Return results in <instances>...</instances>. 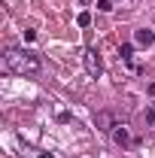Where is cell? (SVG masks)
I'll use <instances>...</instances> for the list:
<instances>
[{
	"label": "cell",
	"instance_id": "1",
	"mask_svg": "<svg viewBox=\"0 0 155 158\" xmlns=\"http://www.w3.org/2000/svg\"><path fill=\"white\" fill-rule=\"evenodd\" d=\"M3 64H6V70H12L19 76H34V73H40V58L34 52H24V49H6Z\"/></svg>",
	"mask_w": 155,
	"mask_h": 158
},
{
	"label": "cell",
	"instance_id": "2",
	"mask_svg": "<svg viewBox=\"0 0 155 158\" xmlns=\"http://www.w3.org/2000/svg\"><path fill=\"white\" fill-rule=\"evenodd\" d=\"M94 125L100 128V131H113V128H116V116H113L110 110H100V113L94 116Z\"/></svg>",
	"mask_w": 155,
	"mask_h": 158
},
{
	"label": "cell",
	"instance_id": "3",
	"mask_svg": "<svg viewBox=\"0 0 155 158\" xmlns=\"http://www.w3.org/2000/svg\"><path fill=\"white\" fill-rule=\"evenodd\" d=\"M85 67H88L91 76H100V55L94 49H85Z\"/></svg>",
	"mask_w": 155,
	"mask_h": 158
},
{
	"label": "cell",
	"instance_id": "4",
	"mask_svg": "<svg viewBox=\"0 0 155 158\" xmlns=\"http://www.w3.org/2000/svg\"><path fill=\"white\" fill-rule=\"evenodd\" d=\"M113 140H116L119 146H128V143H131V137H128V128H125V125H116V128H113Z\"/></svg>",
	"mask_w": 155,
	"mask_h": 158
},
{
	"label": "cell",
	"instance_id": "5",
	"mask_svg": "<svg viewBox=\"0 0 155 158\" xmlns=\"http://www.w3.org/2000/svg\"><path fill=\"white\" fill-rule=\"evenodd\" d=\"M152 40H155L152 31H146V27H143V31H137V43H140V46H152Z\"/></svg>",
	"mask_w": 155,
	"mask_h": 158
},
{
	"label": "cell",
	"instance_id": "6",
	"mask_svg": "<svg viewBox=\"0 0 155 158\" xmlns=\"http://www.w3.org/2000/svg\"><path fill=\"white\" fill-rule=\"evenodd\" d=\"M97 9H100V12H110V9H113V0H97Z\"/></svg>",
	"mask_w": 155,
	"mask_h": 158
},
{
	"label": "cell",
	"instance_id": "7",
	"mask_svg": "<svg viewBox=\"0 0 155 158\" xmlns=\"http://www.w3.org/2000/svg\"><path fill=\"white\" fill-rule=\"evenodd\" d=\"M131 55H134V49L125 43V46H122V58H125V61H131Z\"/></svg>",
	"mask_w": 155,
	"mask_h": 158
},
{
	"label": "cell",
	"instance_id": "8",
	"mask_svg": "<svg viewBox=\"0 0 155 158\" xmlns=\"http://www.w3.org/2000/svg\"><path fill=\"white\" fill-rule=\"evenodd\" d=\"M146 122H149V125H155V110H146Z\"/></svg>",
	"mask_w": 155,
	"mask_h": 158
}]
</instances>
